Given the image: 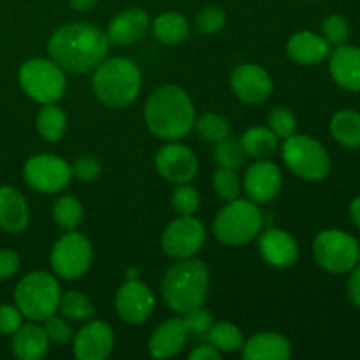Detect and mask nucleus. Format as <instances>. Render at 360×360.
<instances>
[{
    "label": "nucleus",
    "instance_id": "obj_31",
    "mask_svg": "<svg viewBox=\"0 0 360 360\" xmlns=\"http://www.w3.org/2000/svg\"><path fill=\"white\" fill-rule=\"evenodd\" d=\"M207 338H210L211 345L220 352L241 350L243 343H245L241 330L227 322L217 323V326L211 327L210 333H207Z\"/></svg>",
    "mask_w": 360,
    "mask_h": 360
},
{
    "label": "nucleus",
    "instance_id": "obj_27",
    "mask_svg": "<svg viewBox=\"0 0 360 360\" xmlns=\"http://www.w3.org/2000/svg\"><path fill=\"white\" fill-rule=\"evenodd\" d=\"M330 134L345 148H360V115L352 109H345L330 120Z\"/></svg>",
    "mask_w": 360,
    "mask_h": 360
},
{
    "label": "nucleus",
    "instance_id": "obj_48",
    "mask_svg": "<svg viewBox=\"0 0 360 360\" xmlns=\"http://www.w3.org/2000/svg\"><path fill=\"white\" fill-rule=\"evenodd\" d=\"M95 4H97V0H70V6L76 11H88Z\"/></svg>",
    "mask_w": 360,
    "mask_h": 360
},
{
    "label": "nucleus",
    "instance_id": "obj_40",
    "mask_svg": "<svg viewBox=\"0 0 360 360\" xmlns=\"http://www.w3.org/2000/svg\"><path fill=\"white\" fill-rule=\"evenodd\" d=\"M185 315L186 316L183 323L186 327V333L193 334V336H206L211 327H213V316L206 309H200V306L192 309V311L185 313Z\"/></svg>",
    "mask_w": 360,
    "mask_h": 360
},
{
    "label": "nucleus",
    "instance_id": "obj_32",
    "mask_svg": "<svg viewBox=\"0 0 360 360\" xmlns=\"http://www.w3.org/2000/svg\"><path fill=\"white\" fill-rule=\"evenodd\" d=\"M53 218L58 227L65 229V231H74L81 224L83 207L76 197L65 195L56 200L55 207H53Z\"/></svg>",
    "mask_w": 360,
    "mask_h": 360
},
{
    "label": "nucleus",
    "instance_id": "obj_26",
    "mask_svg": "<svg viewBox=\"0 0 360 360\" xmlns=\"http://www.w3.org/2000/svg\"><path fill=\"white\" fill-rule=\"evenodd\" d=\"M153 34L162 44L176 46L188 39L190 25L181 14L164 13L153 21Z\"/></svg>",
    "mask_w": 360,
    "mask_h": 360
},
{
    "label": "nucleus",
    "instance_id": "obj_44",
    "mask_svg": "<svg viewBox=\"0 0 360 360\" xmlns=\"http://www.w3.org/2000/svg\"><path fill=\"white\" fill-rule=\"evenodd\" d=\"M20 269V257L13 250H0V281L13 278Z\"/></svg>",
    "mask_w": 360,
    "mask_h": 360
},
{
    "label": "nucleus",
    "instance_id": "obj_14",
    "mask_svg": "<svg viewBox=\"0 0 360 360\" xmlns=\"http://www.w3.org/2000/svg\"><path fill=\"white\" fill-rule=\"evenodd\" d=\"M155 165H157V171L160 172L162 178L176 183V185L188 183L190 179L195 178L197 169H199L193 151L188 150L185 144L178 143L160 148L157 158H155Z\"/></svg>",
    "mask_w": 360,
    "mask_h": 360
},
{
    "label": "nucleus",
    "instance_id": "obj_35",
    "mask_svg": "<svg viewBox=\"0 0 360 360\" xmlns=\"http://www.w3.org/2000/svg\"><path fill=\"white\" fill-rule=\"evenodd\" d=\"M200 206V195L193 186L181 183L172 193V207L178 211L181 217L193 214Z\"/></svg>",
    "mask_w": 360,
    "mask_h": 360
},
{
    "label": "nucleus",
    "instance_id": "obj_19",
    "mask_svg": "<svg viewBox=\"0 0 360 360\" xmlns=\"http://www.w3.org/2000/svg\"><path fill=\"white\" fill-rule=\"evenodd\" d=\"M259 248L266 262L274 267H290L299 257L295 239L280 229H269L259 239Z\"/></svg>",
    "mask_w": 360,
    "mask_h": 360
},
{
    "label": "nucleus",
    "instance_id": "obj_6",
    "mask_svg": "<svg viewBox=\"0 0 360 360\" xmlns=\"http://www.w3.org/2000/svg\"><path fill=\"white\" fill-rule=\"evenodd\" d=\"M262 227V214L252 200H229L214 218L213 231L220 243L243 246L257 238Z\"/></svg>",
    "mask_w": 360,
    "mask_h": 360
},
{
    "label": "nucleus",
    "instance_id": "obj_22",
    "mask_svg": "<svg viewBox=\"0 0 360 360\" xmlns=\"http://www.w3.org/2000/svg\"><path fill=\"white\" fill-rule=\"evenodd\" d=\"M241 352L245 360H287L292 355V347L280 334L262 333L243 343Z\"/></svg>",
    "mask_w": 360,
    "mask_h": 360
},
{
    "label": "nucleus",
    "instance_id": "obj_39",
    "mask_svg": "<svg viewBox=\"0 0 360 360\" xmlns=\"http://www.w3.org/2000/svg\"><path fill=\"white\" fill-rule=\"evenodd\" d=\"M195 27L204 35L217 34V32H220L225 27V13L220 7H204L197 14Z\"/></svg>",
    "mask_w": 360,
    "mask_h": 360
},
{
    "label": "nucleus",
    "instance_id": "obj_17",
    "mask_svg": "<svg viewBox=\"0 0 360 360\" xmlns=\"http://www.w3.org/2000/svg\"><path fill=\"white\" fill-rule=\"evenodd\" d=\"M115 347V336L108 323H86L74 340V355L79 360H104Z\"/></svg>",
    "mask_w": 360,
    "mask_h": 360
},
{
    "label": "nucleus",
    "instance_id": "obj_47",
    "mask_svg": "<svg viewBox=\"0 0 360 360\" xmlns=\"http://www.w3.org/2000/svg\"><path fill=\"white\" fill-rule=\"evenodd\" d=\"M350 217L352 220H354V224L360 229V197H357V199L350 204Z\"/></svg>",
    "mask_w": 360,
    "mask_h": 360
},
{
    "label": "nucleus",
    "instance_id": "obj_34",
    "mask_svg": "<svg viewBox=\"0 0 360 360\" xmlns=\"http://www.w3.org/2000/svg\"><path fill=\"white\" fill-rule=\"evenodd\" d=\"M245 151H243L241 144L236 143V141L225 139L218 141L217 146H214V158H217L218 165L220 167H229V169H239L245 164Z\"/></svg>",
    "mask_w": 360,
    "mask_h": 360
},
{
    "label": "nucleus",
    "instance_id": "obj_5",
    "mask_svg": "<svg viewBox=\"0 0 360 360\" xmlns=\"http://www.w3.org/2000/svg\"><path fill=\"white\" fill-rule=\"evenodd\" d=\"M14 301L25 319L32 322H44L58 309V281L51 274L42 273V271L27 274L16 285Z\"/></svg>",
    "mask_w": 360,
    "mask_h": 360
},
{
    "label": "nucleus",
    "instance_id": "obj_41",
    "mask_svg": "<svg viewBox=\"0 0 360 360\" xmlns=\"http://www.w3.org/2000/svg\"><path fill=\"white\" fill-rule=\"evenodd\" d=\"M44 333L48 336L49 341L53 343L63 345L72 338V330L67 326V322L63 319H58V316H49V319L44 320Z\"/></svg>",
    "mask_w": 360,
    "mask_h": 360
},
{
    "label": "nucleus",
    "instance_id": "obj_8",
    "mask_svg": "<svg viewBox=\"0 0 360 360\" xmlns=\"http://www.w3.org/2000/svg\"><path fill=\"white\" fill-rule=\"evenodd\" d=\"M283 162L295 176L308 181H320L330 171L326 148L309 136H290L283 144Z\"/></svg>",
    "mask_w": 360,
    "mask_h": 360
},
{
    "label": "nucleus",
    "instance_id": "obj_42",
    "mask_svg": "<svg viewBox=\"0 0 360 360\" xmlns=\"http://www.w3.org/2000/svg\"><path fill=\"white\" fill-rule=\"evenodd\" d=\"M21 320H23V315L18 306L16 308L9 304L0 306V334H6V336L14 334L21 327Z\"/></svg>",
    "mask_w": 360,
    "mask_h": 360
},
{
    "label": "nucleus",
    "instance_id": "obj_36",
    "mask_svg": "<svg viewBox=\"0 0 360 360\" xmlns=\"http://www.w3.org/2000/svg\"><path fill=\"white\" fill-rule=\"evenodd\" d=\"M323 39H326L329 44L341 46L348 41L350 37V25L348 20L341 14H333V16L326 18L322 25Z\"/></svg>",
    "mask_w": 360,
    "mask_h": 360
},
{
    "label": "nucleus",
    "instance_id": "obj_15",
    "mask_svg": "<svg viewBox=\"0 0 360 360\" xmlns=\"http://www.w3.org/2000/svg\"><path fill=\"white\" fill-rule=\"evenodd\" d=\"M232 91L246 104H262L273 94V81L262 67L255 63L239 65L231 76Z\"/></svg>",
    "mask_w": 360,
    "mask_h": 360
},
{
    "label": "nucleus",
    "instance_id": "obj_18",
    "mask_svg": "<svg viewBox=\"0 0 360 360\" xmlns=\"http://www.w3.org/2000/svg\"><path fill=\"white\" fill-rule=\"evenodd\" d=\"M329 56L333 79L345 90L360 91V48L341 44Z\"/></svg>",
    "mask_w": 360,
    "mask_h": 360
},
{
    "label": "nucleus",
    "instance_id": "obj_24",
    "mask_svg": "<svg viewBox=\"0 0 360 360\" xmlns=\"http://www.w3.org/2000/svg\"><path fill=\"white\" fill-rule=\"evenodd\" d=\"M186 327L183 320L171 319L162 323L150 340V354L155 359H171L178 354L185 345Z\"/></svg>",
    "mask_w": 360,
    "mask_h": 360
},
{
    "label": "nucleus",
    "instance_id": "obj_23",
    "mask_svg": "<svg viewBox=\"0 0 360 360\" xmlns=\"http://www.w3.org/2000/svg\"><path fill=\"white\" fill-rule=\"evenodd\" d=\"M287 53L294 62L302 65L320 63L330 55V44L315 32H297L287 44Z\"/></svg>",
    "mask_w": 360,
    "mask_h": 360
},
{
    "label": "nucleus",
    "instance_id": "obj_49",
    "mask_svg": "<svg viewBox=\"0 0 360 360\" xmlns=\"http://www.w3.org/2000/svg\"><path fill=\"white\" fill-rule=\"evenodd\" d=\"M127 276H129V281L137 280V276H139V271H137V269H130L129 273H127Z\"/></svg>",
    "mask_w": 360,
    "mask_h": 360
},
{
    "label": "nucleus",
    "instance_id": "obj_7",
    "mask_svg": "<svg viewBox=\"0 0 360 360\" xmlns=\"http://www.w3.org/2000/svg\"><path fill=\"white\" fill-rule=\"evenodd\" d=\"M21 88L39 104H55L63 97L67 81L63 69L53 60L34 58L21 65L18 74Z\"/></svg>",
    "mask_w": 360,
    "mask_h": 360
},
{
    "label": "nucleus",
    "instance_id": "obj_10",
    "mask_svg": "<svg viewBox=\"0 0 360 360\" xmlns=\"http://www.w3.org/2000/svg\"><path fill=\"white\" fill-rule=\"evenodd\" d=\"M91 245L83 234L70 231L62 236L53 246L49 264L56 276L63 280H77L88 271L91 264Z\"/></svg>",
    "mask_w": 360,
    "mask_h": 360
},
{
    "label": "nucleus",
    "instance_id": "obj_38",
    "mask_svg": "<svg viewBox=\"0 0 360 360\" xmlns=\"http://www.w3.org/2000/svg\"><path fill=\"white\" fill-rule=\"evenodd\" d=\"M214 190L224 200H234L239 195V179L234 169L220 167L214 172Z\"/></svg>",
    "mask_w": 360,
    "mask_h": 360
},
{
    "label": "nucleus",
    "instance_id": "obj_46",
    "mask_svg": "<svg viewBox=\"0 0 360 360\" xmlns=\"http://www.w3.org/2000/svg\"><path fill=\"white\" fill-rule=\"evenodd\" d=\"M190 360H218L220 359V350L214 347H197L192 354L188 355Z\"/></svg>",
    "mask_w": 360,
    "mask_h": 360
},
{
    "label": "nucleus",
    "instance_id": "obj_33",
    "mask_svg": "<svg viewBox=\"0 0 360 360\" xmlns=\"http://www.w3.org/2000/svg\"><path fill=\"white\" fill-rule=\"evenodd\" d=\"M195 129L200 139L210 141V143H218L231 134V125H229L227 120L220 115H214V112L200 116L195 122Z\"/></svg>",
    "mask_w": 360,
    "mask_h": 360
},
{
    "label": "nucleus",
    "instance_id": "obj_3",
    "mask_svg": "<svg viewBox=\"0 0 360 360\" xmlns=\"http://www.w3.org/2000/svg\"><path fill=\"white\" fill-rule=\"evenodd\" d=\"M210 274L206 264L197 259H181L165 273L162 280V297L169 308L188 313L199 308L207 295Z\"/></svg>",
    "mask_w": 360,
    "mask_h": 360
},
{
    "label": "nucleus",
    "instance_id": "obj_37",
    "mask_svg": "<svg viewBox=\"0 0 360 360\" xmlns=\"http://www.w3.org/2000/svg\"><path fill=\"white\" fill-rule=\"evenodd\" d=\"M267 122H269V129L281 139H288L290 136H294L295 129H297L295 116L285 108H274L269 112Z\"/></svg>",
    "mask_w": 360,
    "mask_h": 360
},
{
    "label": "nucleus",
    "instance_id": "obj_9",
    "mask_svg": "<svg viewBox=\"0 0 360 360\" xmlns=\"http://www.w3.org/2000/svg\"><path fill=\"white\" fill-rule=\"evenodd\" d=\"M313 255L316 264L327 273L343 274L357 266L360 248L354 236L330 229L316 236L313 243Z\"/></svg>",
    "mask_w": 360,
    "mask_h": 360
},
{
    "label": "nucleus",
    "instance_id": "obj_28",
    "mask_svg": "<svg viewBox=\"0 0 360 360\" xmlns=\"http://www.w3.org/2000/svg\"><path fill=\"white\" fill-rule=\"evenodd\" d=\"M241 144L245 155L253 158H266L276 151L278 148V136L271 129L264 127H253L248 129L241 136Z\"/></svg>",
    "mask_w": 360,
    "mask_h": 360
},
{
    "label": "nucleus",
    "instance_id": "obj_2",
    "mask_svg": "<svg viewBox=\"0 0 360 360\" xmlns=\"http://www.w3.org/2000/svg\"><path fill=\"white\" fill-rule=\"evenodd\" d=\"M144 120L148 129L160 139H183L195 123V109L183 88L164 84L148 98Z\"/></svg>",
    "mask_w": 360,
    "mask_h": 360
},
{
    "label": "nucleus",
    "instance_id": "obj_1",
    "mask_svg": "<svg viewBox=\"0 0 360 360\" xmlns=\"http://www.w3.org/2000/svg\"><path fill=\"white\" fill-rule=\"evenodd\" d=\"M109 49L108 34L90 23H69L49 37L48 53L63 70L83 74L104 62Z\"/></svg>",
    "mask_w": 360,
    "mask_h": 360
},
{
    "label": "nucleus",
    "instance_id": "obj_4",
    "mask_svg": "<svg viewBox=\"0 0 360 360\" xmlns=\"http://www.w3.org/2000/svg\"><path fill=\"white\" fill-rule=\"evenodd\" d=\"M91 86L108 108H127L141 90V72L129 58H109L95 67Z\"/></svg>",
    "mask_w": 360,
    "mask_h": 360
},
{
    "label": "nucleus",
    "instance_id": "obj_11",
    "mask_svg": "<svg viewBox=\"0 0 360 360\" xmlns=\"http://www.w3.org/2000/svg\"><path fill=\"white\" fill-rule=\"evenodd\" d=\"M25 181L41 193L62 192L70 183L72 172L63 158L55 155H35L23 167Z\"/></svg>",
    "mask_w": 360,
    "mask_h": 360
},
{
    "label": "nucleus",
    "instance_id": "obj_20",
    "mask_svg": "<svg viewBox=\"0 0 360 360\" xmlns=\"http://www.w3.org/2000/svg\"><path fill=\"white\" fill-rule=\"evenodd\" d=\"M150 16L143 9H127L116 14L108 27V39L115 44H134L146 35Z\"/></svg>",
    "mask_w": 360,
    "mask_h": 360
},
{
    "label": "nucleus",
    "instance_id": "obj_29",
    "mask_svg": "<svg viewBox=\"0 0 360 360\" xmlns=\"http://www.w3.org/2000/svg\"><path fill=\"white\" fill-rule=\"evenodd\" d=\"M67 129L65 112L55 104H44V108L37 115V130L46 141L56 143L62 139L63 132Z\"/></svg>",
    "mask_w": 360,
    "mask_h": 360
},
{
    "label": "nucleus",
    "instance_id": "obj_21",
    "mask_svg": "<svg viewBox=\"0 0 360 360\" xmlns=\"http://www.w3.org/2000/svg\"><path fill=\"white\" fill-rule=\"evenodd\" d=\"M28 204L13 186H0V229L11 234L25 231L28 225Z\"/></svg>",
    "mask_w": 360,
    "mask_h": 360
},
{
    "label": "nucleus",
    "instance_id": "obj_13",
    "mask_svg": "<svg viewBox=\"0 0 360 360\" xmlns=\"http://www.w3.org/2000/svg\"><path fill=\"white\" fill-rule=\"evenodd\" d=\"M153 308V294L139 280L127 281L116 294V311H118L120 319L130 326H141L146 322Z\"/></svg>",
    "mask_w": 360,
    "mask_h": 360
},
{
    "label": "nucleus",
    "instance_id": "obj_43",
    "mask_svg": "<svg viewBox=\"0 0 360 360\" xmlns=\"http://www.w3.org/2000/svg\"><path fill=\"white\" fill-rule=\"evenodd\" d=\"M70 172L77 179H81V181H94L101 174V164H98L97 158L83 157L76 160V164L70 167Z\"/></svg>",
    "mask_w": 360,
    "mask_h": 360
},
{
    "label": "nucleus",
    "instance_id": "obj_12",
    "mask_svg": "<svg viewBox=\"0 0 360 360\" xmlns=\"http://www.w3.org/2000/svg\"><path fill=\"white\" fill-rule=\"evenodd\" d=\"M206 231L199 220L188 214L172 221L162 236V248L174 259H190L202 248Z\"/></svg>",
    "mask_w": 360,
    "mask_h": 360
},
{
    "label": "nucleus",
    "instance_id": "obj_30",
    "mask_svg": "<svg viewBox=\"0 0 360 360\" xmlns=\"http://www.w3.org/2000/svg\"><path fill=\"white\" fill-rule=\"evenodd\" d=\"M58 308L65 319L74 320V322L91 319L95 313L94 302L79 292H67L65 295H60Z\"/></svg>",
    "mask_w": 360,
    "mask_h": 360
},
{
    "label": "nucleus",
    "instance_id": "obj_16",
    "mask_svg": "<svg viewBox=\"0 0 360 360\" xmlns=\"http://www.w3.org/2000/svg\"><path fill=\"white\" fill-rule=\"evenodd\" d=\"M243 186L252 202H269L281 188L280 167L269 160L255 162L246 171Z\"/></svg>",
    "mask_w": 360,
    "mask_h": 360
},
{
    "label": "nucleus",
    "instance_id": "obj_25",
    "mask_svg": "<svg viewBox=\"0 0 360 360\" xmlns=\"http://www.w3.org/2000/svg\"><path fill=\"white\" fill-rule=\"evenodd\" d=\"M13 352L21 360H41L48 352V336L44 329L39 326L28 323L21 326L13 334Z\"/></svg>",
    "mask_w": 360,
    "mask_h": 360
},
{
    "label": "nucleus",
    "instance_id": "obj_45",
    "mask_svg": "<svg viewBox=\"0 0 360 360\" xmlns=\"http://www.w3.org/2000/svg\"><path fill=\"white\" fill-rule=\"evenodd\" d=\"M347 290H348V297H350V301L354 302L357 308H360V266L354 271V273H352L350 280H348V285H347Z\"/></svg>",
    "mask_w": 360,
    "mask_h": 360
}]
</instances>
